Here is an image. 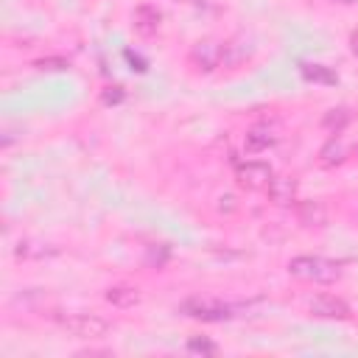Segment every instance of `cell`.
Wrapping results in <instances>:
<instances>
[{"label":"cell","instance_id":"obj_14","mask_svg":"<svg viewBox=\"0 0 358 358\" xmlns=\"http://www.w3.org/2000/svg\"><path fill=\"white\" fill-rule=\"evenodd\" d=\"M302 76H305L308 81H313V84H336V73H333L330 67H324V64H310V62H305V64H302Z\"/></svg>","mask_w":358,"mask_h":358},{"label":"cell","instance_id":"obj_15","mask_svg":"<svg viewBox=\"0 0 358 358\" xmlns=\"http://www.w3.org/2000/svg\"><path fill=\"white\" fill-rule=\"evenodd\" d=\"M249 53H252V48H243L241 42H224V64H227V67L241 64Z\"/></svg>","mask_w":358,"mask_h":358},{"label":"cell","instance_id":"obj_16","mask_svg":"<svg viewBox=\"0 0 358 358\" xmlns=\"http://www.w3.org/2000/svg\"><path fill=\"white\" fill-rule=\"evenodd\" d=\"M67 67H70V62L64 56H45L36 62V70H42V73H62Z\"/></svg>","mask_w":358,"mask_h":358},{"label":"cell","instance_id":"obj_8","mask_svg":"<svg viewBox=\"0 0 358 358\" xmlns=\"http://www.w3.org/2000/svg\"><path fill=\"white\" fill-rule=\"evenodd\" d=\"M131 22H134V31H137L140 36H154V34L159 31V25H162V11H159L157 6L143 3V6L134 8Z\"/></svg>","mask_w":358,"mask_h":358},{"label":"cell","instance_id":"obj_9","mask_svg":"<svg viewBox=\"0 0 358 358\" xmlns=\"http://www.w3.org/2000/svg\"><path fill=\"white\" fill-rule=\"evenodd\" d=\"M274 140H277L274 129L266 126V123H257V126H252V129L246 131V137H243V148H246L249 154H260V151H266L268 145H274Z\"/></svg>","mask_w":358,"mask_h":358},{"label":"cell","instance_id":"obj_12","mask_svg":"<svg viewBox=\"0 0 358 358\" xmlns=\"http://www.w3.org/2000/svg\"><path fill=\"white\" fill-rule=\"evenodd\" d=\"M350 120H352L350 109L347 106H336V109H327L322 115V129H327L330 134H338V131H344L350 126Z\"/></svg>","mask_w":358,"mask_h":358},{"label":"cell","instance_id":"obj_19","mask_svg":"<svg viewBox=\"0 0 358 358\" xmlns=\"http://www.w3.org/2000/svg\"><path fill=\"white\" fill-rule=\"evenodd\" d=\"M350 50H352V56H358V31L350 34Z\"/></svg>","mask_w":358,"mask_h":358},{"label":"cell","instance_id":"obj_20","mask_svg":"<svg viewBox=\"0 0 358 358\" xmlns=\"http://www.w3.org/2000/svg\"><path fill=\"white\" fill-rule=\"evenodd\" d=\"M330 3H338V6H352V3H358V0H330Z\"/></svg>","mask_w":358,"mask_h":358},{"label":"cell","instance_id":"obj_5","mask_svg":"<svg viewBox=\"0 0 358 358\" xmlns=\"http://www.w3.org/2000/svg\"><path fill=\"white\" fill-rule=\"evenodd\" d=\"M182 310L187 316H193V319H201V322H224V319L232 316V308L229 305H224L218 299H199V296L196 299H187L182 305Z\"/></svg>","mask_w":358,"mask_h":358},{"label":"cell","instance_id":"obj_7","mask_svg":"<svg viewBox=\"0 0 358 358\" xmlns=\"http://www.w3.org/2000/svg\"><path fill=\"white\" fill-rule=\"evenodd\" d=\"M296 179L294 176H271L268 185H266V193H268V201L277 204V207H288L296 201Z\"/></svg>","mask_w":358,"mask_h":358},{"label":"cell","instance_id":"obj_1","mask_svg":"<svg viewBox=\"0 0 358 358\" xmlns=\"http://www.w3.org/2000/svg\"><path fill=\"white\" fill-rule=\"evenodd\" d=\"M288 274L308 282H336L341 277V266L319 255H296L288 260Z\"/></svg>","mask_w":358,"mask_h":358},{"label":"cell","instance_id":"obj_10","mask_svg":"<svg viewBox=\"0 0 358 358\" xmlns=\"http://www.w3.org/2000/svg\"><path fill=\"white\" fill-rule=\"evenodd\" d=\"M296 218L302 227H324L327 224V207L322 201H299L296 204Z\"/></svg>","mask_w":358,"mask_h":358},{"label":"cell","instance_id":"obj_3","mask_svg":"<svg viewBox=\"0 0 358 358\" xmlns=\"http://www.w3.org/2000/svg\"><path fill=\"white\" fill-rule=\"evenodd\" d=\"M190 62L196 70L201 73H213L224 64V42H215V39H199L193 48H190Z\"/></svg>","mask_w":358,"mask_h":358},{"label":"cell","instance_id":"obj_11","mask_svg":"<svg viewBox=\"0 0 358 358\" xmlns=\"http://www.w3.org/2000/svg\"><path fill=\"white\" fill-rule=\"evenodd\" d=\"M103 299L109 305H115V308H134L140 302V288H134V285H112V288H106Z\"/></svg>","mask_w":358,"mask_h":358},{"label":"cell","instance_id":"obj_13","mask_svg":"<svg viewBox=\"0 0 358 358\" xmlns=\"http://www.w3.org/2000/svg\"><path fill=\"white\" fill-rule=\"evenodd\" d=\"M344 162V145H341V140H327L322 148H319V165L322 168H336V165H341Z\"/></svg>","mask_w":358,"mask_h":358},{"label":"cell","instance_id":"obj_18","mask_svg":"<svg viewBox=\"0 0 358 358\" xmlns=\"http://www.w3.org/2000/svg\"><path fill=\"white\" fill-rule=\"evenodd\" d=\"M123 101V90L120 87H106L103 90V103H120Z\"/></svg>","mask_w":358,"mask_h":358},{"label":"cell","instance_id":"obj_21","mask_svg":"<svg viewBox=\"0 0 358 358\" xmlns=\"http://www.w3.org/2000/svg\"><path fill=\"white\" fill-rule=\"evenodd\" d=\"M355 154H358V145H355Z\"/></svg>","mask_w":358,"mask_h":358},{"label":"cell","instance_id":"obj_17","mask_svg":"<svg viewBox=\"0 0 358 358\" xmlns=\"http://www.w3.org/2000/svg\"><path fill=\"white\" fill-rule=\"evenodd\" d=\"M187 350H190V352H204V355L218 352L215 341H210V338H190V341H187Z\"/></svg>","mask_w":358,"mask_h":358},{"label":"cell","instance_id":"obj_6","mask_svg":"<svg viewBox=\"0 0 358 358\" xmlns=\"http://www.w3.org/2000/svg\"><path fill=\"white\" fill-rule=\"evenodd\" d=\"M308 310H310L316 319H338V322H344V319L352 316L350 305H347L341 296H333V294H319V296H313V299L308 302Z\"/></svg>","mask_w":358,"mask_h":358},{"label":"cell","instance_id":"obj_2","mask_svg":"<svg viewBox=\"0 0 358 358\" xmlns=\"http://www.w3.org/2000/svg\"><path fill=\"white\" fill-rule=\"evenodd\" d=\"M59 324L78 338H101L109 333V322L98 313H67V316H59Z\"/></svg>","mask_w":358,"mask_h":358},{"label":"cell","instance_id":"obj_4","mask_svg":"<svg viewBox=\"0 0 358 358\" xmlns=\"http://www.w3.org/2000/svg\"><path fill=\"white\" fill-rule=\"evenodd\" d=\"M271 176L274 173H271L268 162H260V159H246V162H241L235 168V182L243 190H266Z\"/></svg>","mask_w":358,"mask_h":358}]
</instances>
